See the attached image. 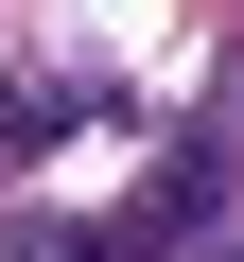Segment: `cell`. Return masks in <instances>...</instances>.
<instances>
[{
  "label": "cell",
  "instance_id": "1",
  "mask_svg": "<svg viewBox=\"0 0 244 262\" xmlns=\"http://www.w3.org/2000/svg\"><path fill=\"white\" fill-rule=\"evenodd\" d=\"M0 262H70V245H53V227H0Z\"/></svg>",
  "mask_w": 244,
  "mask_h": 262
}]
</instances>
